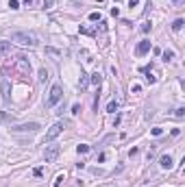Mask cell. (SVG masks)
<instances>
[{"instance_id":"cell-34","label":"cell","mask_w":185,"mask_h":187,"mask_svg":"<svg viewBox=\"0 0 185 187\" xmlns=\"http://www.w3.org/2000/svg\"><path fill=\"white\" fill-rule=\"evenodd\" d=\"M172 2H174V5H179V2H183V0H172Z\"/></svg>"},{"instance_id":"cell-3","label":"cell","mask_w":185,"mask_h":187,"mask_svg":"<svg viewBox=\"0 0 185 187\" xmlns=\"http://www.w3.org/2000/svg\"><path fill=\"white\" fill-rule=\"evenodd\" d=\"M61 98H63V89H61V85H52L48 98H46V107H54Z\"/></svg>"},{"instance_id":"cell-12","label":"cell","mask_w":185,"mask_h":187,"mask_svg":"<svg viewBox=\"0 0 185 187\" xmlns=\"http://www.w3.org/2000/svg\"><path fill=\"white\" fill-rule=\"evenodd\" d=\"M11 52V41H0V54H9Z\"/></svg>"},{"instance_id":"cell-7","label":"cell","mask_w":185,"mask_h":187,"mask_svg":"<svg viewBox=\"0 0 185 187\" xmlns=\"http://www.w3.org/2000/svg\"><path fill=\"white\" fill-rule=\"evenodd\" d=\"M0 94H2V102L9 104L11 102V85H9V81H7V79L0 81Z\"/></svg>"},{"instance_id":"cell-22","label":"cell","mask_w":185,"mask_h":187,"mask_svg":"<svg viewBox=\"0 0 185 187\" xmlns=\"http://www.w3.org/2000/svg\"><path fill=\"white\" fill-rule=\"evenodd\" d=\"M150 26H152L150 22H144V24H141L139 28H141V33H148V30H150Z\"/></svg>"},{"instance_id":"cell-17","label":"cell","mask_w":185,"mask_h":187,"mask_svg":"<svg viewBox=\"0 0 185 187\" xmlns=\"http://www.w3.org/2000/svg\"><path fill=\"white\" fill-rule=\"evenodd\" d=\"M39 81H41V83H44V81H48V70L46 68H39V76H37Z\"/></svg>"},{"instance_id":"cell-23","label":"cell","mask_w":185,"mask_h":187,"mask_svg":"<svg viewBox=\"0 0 185 187\" xmlns=\"http://www.w3.org/2000/svg\"><path fill=\"white\" fill-rule=\"evenodd\" d=\"M174 115H176V118H183V115H185V109H183V107L174 109Z\"/></svg>"},{"instance_id":"cell-6","label":"cell","mask_w":185,"mask_h":187,"mask_svg":"<svg viewBox=\"0 0 185 187\" xmlns=\"http://www.w3.org/2000/svg\"><path fill=\"white\" fill-rule=\"evenodd\" d=\"M63 128H65V122H54L52 126H50V131L46 133V142H52L54 137H59Z\"/></svg>"},{"instance_id":"cell-32","label":"cell","mask_w":185,"mask_h":187,"mask_svg":"<svg viewBox=\"0 0 185 187\" xmlns=\"http://www.w3.org/2000/svg\"><path fill=\"white\" fill-rule=\"evenodd\" d=\"M105 159H107V154H105V152H100V154H98V163H102Z\"/></svg>"},{"instance_id":"cell-19","label":"cell","mask_w":185,"mask_h":187,"mask_svg":"<svg viewBox=\"0 0 185 187\" xmlns=\"http://www.w3.org/2000/svg\"><path fill=\"white\" fill-rule=\"evenodd\" d=\"M98 20H100V13H98V11L89 13V22H98Z\"/></svg>"},{"instance_id":"cell-2","label":"cell","mask_w":185,"mask_h":187,"mask_svg":"<svg viewBox=\"0 0 185 187\" xmlns=\"http://www.w3.org/2000/svg\"><path fill=\"white\" fill-rule=\"evenodd\" d=\"M11 41L15 44H22V46H37V37L29 30H13L11 33Z\"/></svg>"},{"instance_id":"cell-4","label":"cell","mask_w":185,"mask_h":187,"mask_svg":"<svg viewBox=\"0 0 185 187\" xmlns=\"http://www.w3.org/2000/svg\"><path fill=\"white\" fill-rule=\"evenodd\" d=\"M59 152H61V146H57V144H48L44 150V161L46 163H52L54 159L59 157Z\"/></svg>"},{"instance_id":"cell-13","label":"cell","mask_w":185,"mask_h":187,"mask_svg":"<svg viewBox=\"0 0 185 187\" xmlns=\"http://www.w3.org/2000/svg\"><path fill=\"white\" fill-rule=\"evenodd\" d=\"M92 83L96 85V87H100V83H102V74L100 72H94L92 74Z\"/></svg>"},{"instance_id":"cell-16","label":"cell","mask_w":185,"mask_h":187,"mask_svg":"<svg viewBox=\"0 0 185 187\" xmlns=\"http://www.w3.org/2000/svg\"><path fill=\"white\" fill-rule=\"evenodd\" d=\"M183 24H185V22L181 20V18H176V20L172 22V30H181V28H183Z\"/></svg>"},{"instance_id":"cell-27","label":"cell","mask_w":185,"mask_h":187,"mask_svg":"<svg viewBox=\"0 0 185 187\" xmlns=\"http://www.w3.org/2000/svg\"><path fill=\"white\" fill-rule=\"evenodd\" d=\"M131 91H135V94H139V91H141V85H131Z\"/></svg>"},{"instance_id":"cell-18","label":"cell","mask_w":185,"mask_h":187,"mask_svg":"<svg viewBox=\"0 0 185 187\" xmlns=\"http://www.w3.org/2000/svg\"><path fill=\"white\" fill-rule=\"evenodd\" d=\"M174 59V50H166L163 52V61H172Z\"/></svg>"},{"instance_id":"cell-28","label":"cell","mask_w":185,"mask_h":187,"mask_svg":"<svg viewBox=\"0 0 185 187\" xmlns=\"http://www.w3.org/2000/svg\"><path fill=\"white\" fill-rule=\"evenodd\" d=\"M52 5H54V0H44V7H46V9H50Z\"/></svg>"},{"instance_id":"cell-10","label":"cell","mask_w":185,"mask_h":187,"mask_svg":"<svg viewBox=\"0 0 185 187\" xmlns=\"http://www.w3.org/2000/svg\"><path fill=\"white\" fill-rule=\"evenodd\" d=\"M159 165L163 167V170H172V167H174V161H172L170 154H163V157L159 159Z\"/></svg>"},{"instance_id":"cell-24","label":"cell","mask_w":185,"mask_h":187,"mask_svg":"<svg viewBox=\"0 0 185 187\" xmlns=\"http://www.w3.org/2000/svg\"><path fill=\"white\" fill-rule=\"evenodd\" d=\"M150 133L155 135V137H159V135L163 133V128H159V126H157V128H150Z\"/></svg>"},{"instance_id":"cell-29","label":"cell","mask_w":185,"mask_h":187,"mask_svg":"<svg viewBox=\"0 0 185 187\" xmlns=\"http://www.w3.org/2000/svg\"><path fill=\"white\" fill-rule=\"evenodd\" d=\"M111 15H113V18H118V15H120V9H118V7H113V9H111Z\"/></svg>"},{"instance_id":"cell-31","label":"cell","mask_w":185,"mask_h":187,"mask_svg":"<svg viewBox=\"0 0 185 187\" xmlns=\"http://www.w3.org/2000/svg\"><path fill=\"white\" fill-rule=\"evenodd\" d=\"M137 5H139V0H129V7H131V9H133V7H137Z\"/></svg>"},{"instance_id":"cell-14","label":"cell","mask_w":185,"mask_h":187,"mask_svg":"<svg viewBox=\"0 0 185 187\" xmlns=\"http://www.w3.org/2000/svg\"><path fill=\"white\" fill-rule=\"evenodd\" d=\"M76 152H78V154H87V152H89V146H87V144H78V146H76Z\"/></svg>"},{"instance_id":"cell-33","label":"cell","mask_w":185,"mask_h":187,"mask_svg":"<svg viewBox=\"0 0 185 187\" xmlns=\"http://www.w3.org/2000/svg\"><path fill=\"white\" fill-rule=\"evenodd\" d=\"M24 2H26V5H29V7H31V5H33V0H24Z\"/></svg>"},{"instance_id":"cell-26","label":"cell","mask_w":185,"mask_h":187,"mask_svg":"<svg viewBox=\"0 0 185 187\" xmlns=\"http://www.w3.org/2000/svg\"><path fill=\"white\" fill-rule=\"evenodd\" d=\"M72 113H74V115H78V113H81V104H78V102L72 107Z\"/></svg>"},{"instance_id":"cell-21","label":"cell","mask_w":185,"mask_h":187,"mask_svg":"<svg viewBox=\"0 0 185 187\" xmlns=\"http://www.w3.org/2000/svg\"><path fill=\"white\" fill-rule=\"evenodd\" d=\"M46 52H48V54H52V57H59V54H61V52H59L57 48H50V46L46 48Z\"/></svg>"},{"instance_id":"cell-9","label":"cell","mask_w":185,"mask_h":187,"mask_svg":"<svg viewBox=\"0 0 185 187\" xmlns=\"http://www.w3.org/2000/svg\"><path fill=\"white\" fill-rule=\"evenodd\" d=\"M144 74H146V81H148L150 85H155L157 79H159V76H157V72H155V65H148V68H144Z\"/></svg>"},{"instance_id":"cell-20","label":"cell","mask_w":185,"mask_h":187,"mask_svg":"<svg viewBox=\"0 0 185 187\" xmlns=\"http://www.w3.org/2000/svg\"><path fill=\"white\" fill-rule=\"evenodd\" d=\"M63 178H65L63 174H59V176L54 178V183H52V185H54V187H61V183H63Z\"/></svg>"},{"instance_id":"cell-25","label":"cell","mask_w":185,"mask_h":187,"mask_svg":"<svg viewBox=\"0 0 185 187\" xmlns=\"http://www.w3.org/2000/svg\"><path fill=\"white\" fill-rule=\"evenodd\" d=\"M9 7H11V9H20V2H18V0H9Z\"/></svg>"},{"instance_id":"cell-1","label":"cell","mask_w":185,"mask_h":187,"mask_svg":"<svg viewBox=\"0 0 185 187\" xmlns=\"http://www.w3.org/2000/svg\"><path fill=\"white\" fill-rule=\"evenodd\" d=\"M2 72H5V76H9V72L13 74V76H20V79H26V76H31V61L26 59L24 54H20V57H15L13 61H7L5 65H2Z\"/></svg>"},{"instance_id":"cell-30","label":"cell","mask_w":185,"mask_h":187,"mask_svg":"<svg viewBox=\"0 0 185 187\" xmlns=\"http://www.w3.org/2000/svg\"><path fill=\"white\" fill-rule=\"evenodd\" d=\"M41 172H44L41 167H35V170H33V174H35V176H41Z\"/></svg>"},{"instance_id":"cell-11","label":"cell","mask_w":185,"mask_h":187,"mask_svg":"<svg viewBox=\"0 0 185 187\" xmlns=\"http://www.w3.org/2000/svg\"><path fill=\"white\" fill-rule=\"evenodd\" d=\"M87 83H89L87 74H85V72H81V79H78V87H81V91H85V89H87Z\"/></svg>"},{"instance_id":"cell-35","label":"cell","mask_w":185,"mask_h":187,"mask_svg":"<svg viewBox=\"0 0 185 187\" xmlns=\"http://www.w3.org/2000/svg\"><path fill=\"white\" fill-rule=\"evenodd\" d=\"M116 2H120V0H116Z\"/></svg>"},{"instance_id":"cell-15","label":"cell","mask_w":185,"mask_h":187,"mask_svg":"<svg viewBox=\"0 0 185 187\" xmlns=\"http://www.w3.org/2000/svg\"><path fill=\"white\" fill-rule=\"evenodd\" d=\"M107 111H109V113H116V111H118V100H109Z\"/></svg>"},{"instance_id":"cell-8","label":"cell","mask_w":185,"mask_h":187,"mask_svg":"<svg viewBox=\"0 0 185 187\" xmlns=\"http://www.w3.org/2000/svg\"><path fill=\"white\" fill-rule=\"evenodd\" d=\"M146 52H150V41H148V39H141L139 44H137V48H135V54H137V57H144Z\"/></svg>"},{"instance_id":"cell-5","label":"cell","mask_w":185,"mask_h":187,"mask_svg":"<svg viewBox=\"0 0 185 187\" xmlns=\"http://www.w3.org/2000/svg\"><path fill=\"white\" fill-rule=\"evenodd\" d=\"M39 128H41V126H39L37 122H26V124H18V126H13L11 131H13V133H37Z\"/></svg>"}]
</instances>
